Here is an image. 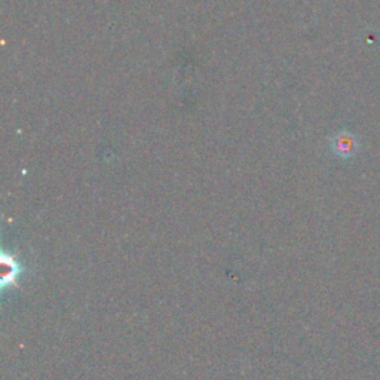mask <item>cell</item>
<instances>
[{
    "label": "cell",
    "instance_id": "cell-2",
    "mask_svg": "<svg viewBox=\"0 0 380 380\" xmlns=\"http://www.w3.org/2000/svg\"><path fill=\"white\" fill-rule=\"evenodd\" d=\"M358 138L349 131H342L331 140V150L335 156L348 159L357 153L358 150Z\"/></svg>",
    "mask_w": 380,
    "mask_h": 380
},
{
    "label": "cell",
    "instance_id": "cell-1",
    "mask_svg": "<svg viewBox=\"0 0 380 380\" xmlns=\"http://www.w3.org/2000/svg\"><path fill=\"white\" fill-rule=\"evenodd\" d=\"M0 263H2V288L6 290L10 287H15L23 273L21 263L14 254L6 251L0 255Z\"/></svg>",
    "mask_w": 380,
    "mask_h": 380
}]
</instances>
